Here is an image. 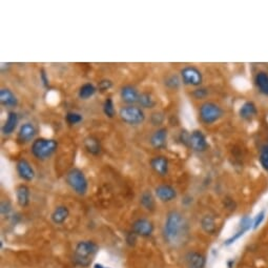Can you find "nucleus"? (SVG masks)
<instances>
[{
	"label": "nucleus",
	"mask_w": 268,
	"mask_h": 268,
	"mask_svg": "<svg viewBox=\"0 0 268 268\" xmlns=\"http://www.w3.org/2000/svg\"><path fill=\"white\" fill-rule=\"evenodd\" d=\"M137 237L135 234L132 233V231H130V233L127 234L126 236V242H127V244H129L130 246H133L136 244V241H137Z\"/></svg>",
	"instance_id": "4c0bfd02"
},
{
	"label": "nucleus",
	"mask_w": 268,
	"mask_h": 268,
	"mask_svg": "<svg viewBox=\"0 0 268 268\" xmlns=\"http://www.w3.org/2000/svg\"><path fill=\"white\" fill-rule=\"evenodd\" d=\"M83 146L85 151L93 156H99L102 152L100 140L95 136H88L83 140Z\"/></svg>",
	"instance_id": "a211bd4d"
},
{
	"label": "nucleus",
	"mask_w": 268,
	"mask_h": 268,
	"mask_svg": "<svg viewBox=\"0 0 268 268\" xmlns=\"http://www.w3.org/2000/svg\"><path fill=\"white\" fill-rule=\"evenodd\" d=\"M16 169H17L19 177L22 180L27 181V182H31L35 179V176H36L35 169L28 160L20 159L16 164Z\"/></svg>",
	"instance_id": "9b49d317"
},
{
	"label": "nucleus",
	"mask_w": 268,
	"mask_h": 268,
	"mask_svg": "<svg viewBox=\"0 0 268 268\" xmlns=\"http://www.w3.org/2000/svg\"><path fill=\"white\" fill-rule=\"evenodd\" d=\"M140 204L144 210L149 212H154L156 209V200L154 194L149 190L143 191L140 197Z\"/></svg>",
	"instance_id": "a878e982"
},
{
	"label": "nucleus",
	"mask_w": 268,
	"mask_h": 268,
	"mask_svg": "<svg viewBox=\"0 0 268 268\" xmlns=\"http://www.w3.org/2000/svg\"><path fill=\"white\" fill-rule=\"evenodd\" d=\"M119 116L124 123L128 125H139L145 121V113L143 109L136 105H125L120 108Z\"/></svg>",
	"instance_id": "423d86ee"
},
{
	"label": "nucleus",
	"mask_w": 268,
	"mask_h": 268,
	"mask_svg": "<svg viewBox=\"0 0 268 268\" xmlns=\"http://www.w3.org/2000/svg\"><path fill=\"white\" fill-rule=\"evenodd\" d=\"M70 217V210L65 205H59L53 211L51 215V220L56 225H61L66 222Z\"/></svg>",
	"instance_id": "6ab92c4d"
},
{
	"label": "nucleus",
	"mask_w": 268,
	"mask_h": 268,
	"mask_svg": "<svg viewBox=\"0 0 268 268\" xmlns=\"http://www.w3.org/2000/svg\"><path fill=\"white\" fill-rule=\"evenodd\" d=\"M155 230L154 223L146 218H139L131 224V231L141 238H150Z\"/></svg>",
	"instance_id": "6e6552de"
},
{
	"label": "nucleus",
	"mask_w": 268,
	"mask_h": 268,
	"mask_svg": "<svg viewBox=\"0 0 268 268\" xmlns=\"http://www.w3.org/2000/svg\"><path fill=\"white\" fill-rule=\"evenodd\" d=\"M200 226L207 235H214L217 230L216 219L212 215H204L200 220Z\"/></svg>",
	"instance_id": "393cba45"
},
{
	"label": "nucleus",
	"mask_w": 268,
	"mask_h": 268,
	"mask_svg": "<svg viewBox=\"0 0 268 268\" xmlns=\"http://www.w3.org/2000/svg\"><path fill=\"white\" fill-rule=\"evenodd\" d=\"M40 78H41V80L43 81V84L45 85V87H47V85H48V79L46 78V74H45V73H44V71H43V70L41 71Z\"/></svg>",
	"instance_id": "58836bf2"
},
{
	"label": "nucleus",
	"mask_w": 268,
	"mask_h": 268,
	"mask_svg": "<svg viewBox=\"0 0 268 268\" xmlns=\"http://www.w3.org/2000/svg\"><path fill=\"white\" fill-rule=\"evenodd\" d=\"M65 121L70 125H76L83 121V116L77 112H69L65 115Z\"/></svg>",
	"instance_id": "c756f323"
},
{
	"label": "nucleus",
	"mask_w": 268,
	"mask_h": 268,
	"mask_svg": "<svg viewBox=\"0 0 268 268\" xmlns=\"http://www.w3.org/2000/svg\"><path fill=\"white\" fill-rule=\"evenodd\" d=\"M150 164L157 175H159L161 177H164L167 175L168 168H169V162L165 156L160 155V156H156L152 158Z\"/></svg>",
	"instance_id": "ddd939ff"
},
{
	"label": "nucleus",
	"mask_w": 268,
	"mask_h": 268,
	"mask_svg": "<svg viewBox=\"0 0 268 268\" xmlns=\"http://www.w3.org/2000/svg\"><path fill=\"white\" fill-rule=\"evenodd\" d=\"M16 200L20 207L29 206L31 200V189L26 184H20L16 187Z\"/></svg>",
	"instance_id": "412c9836"
},
{
	"label": "nucleus",
	"mask_w": 268,
	"mask_h": 268,
	"mask_svg": "<svg viewBox=\"0 0 268 268\" xmlns=\"http://www.w3.org/2000/svg\"><path fill=\"white\" fill-rule=\"evenodd\" d=\"M258 115V108L252 101H246L239 108V116L244 120H251Z\"/></svg>",
	"instance_id": "b1692460"
},
{
	"label": "nucleus",
	"mask_w": 268,
	"mask_h": 268,
	"mask_svg": "<svg viewBox=\"0 0 268 268\" xmlns=\"http://www.w3.org/2000/svg\"><path fill=\"white\" fill-rule=\"evenodd\" d=\"M138 103L141 105L143 108H153L156 106L157 101L155 100L154 96L150 93H141L139 97Z\"/></svg>",
	"instance_id": "cd10ccee"
},
{
	"label": "nucleus",
	"mask_w": 268,
	"mask_h": 268,
	"mask_svg": "<svg viewBox=\"0 0 268 268\" xmlns=\"http://www.w3.org/2000/svg\"><path fill=\"white\" fill-rule=\"evenodd\" d=\"M98 249L99 247L96 242L92 240H82L77 243L73 260L79 267H90L93 263L95 255L98 252Z\"/></svg>",
	"instance_id": "f03ea898"
},
{
	"label": "nucleus",
	"mask_w": 268,
	"mask_h": 268,
	"mask_svg": "<svg viewBox=\"0 0 268 268\" xmlns=\"http://www.w3.org/2000/svg\"><path fill=\"white\" fill-rule=\"evenodd\" d=\"M0 103L6 107H15L18 105L17 96L8 88L0 90Z\"/></svg>",
	"instance_id": "4be33fe9"
},
{
	"label": "nucleus",
	"mask_w": 268,
	"mask_h": 268,
	"mask_svg": "<svg viewBox=\"0 0 268 268\" xmlns=\"http://www.w3.org/2000/svg\"><path fill=\"white\" fill-rule=\"evenodd\" d=\"M18 122H19L18 114L16 112H10L8 114L6 122L2 128V131H3L4 135L5 136L12 135V133L16 130V128L18 126Z\"/></svg>",
	"instance_id": "aec40b11"
},
{
	"label": "nucleus",
	"mask_w": 268,
	"mask_h": 268,
	"mask_svg": "<svg viewBox=\"0 0 268 268\" xmlns=\"http://www.w3.org/2000/svg\"><path fill=\"white\" fill-rule=\"evenodd\" d=\"M112 87H113V82L109 79H103V80H101L98 83V90L101 93H104V92H106L108 90H111Z\"/></svg>",
	"instance_id": "f704fd0d"
},
{
	"label": "nucleus",
	"mask_w": 268,
	"mask_h": 268,
	"mask_svg": "<svg viewBox=\"0 0 268 268\" xmlns=\"http://www.w3.org/2000/svg\"><path fill=\"white\" fill-rule=\"evenodd\" d=\"M162 236L164 242L172 247L183 246L189 237V224L185 216L178 212H169L165 218Z\"/></svg>",
	"instance_id": "f257e3e1"
},
{
	"label": "nucleus",
	"mask_w": 268,
	"mask_h": 268,
	"mask_svg": "<svg viewBox=\"0 0 268 268\" xmlns=\"http://www.w3.org/2000/svg\"><path fill=\"white\" fill-rule=\"evenodd\" d=\"M94 268H108V267H105L102 264H98V263H97V264L94 265Z\"/></svg>",
	"instance_id": "ea45409f"
},
{
	"label": "nucleus",
	"mask_w": 268,
	"mask_h": 268,
	"mask_svg": "<svg viewBox=\"0 0 268 268\" xmlns=\"http://www.w3.org/2000/svg\"><path fill=\"white\" fill-rule=\"evenodd\" d=\"M163 121H164V116L160 112H156L151 115V122L155 126L161 125L163 123Z\"/></svg>",
	"instance_id": "72a5a7b5"
},
{
	"label": "nucleus",
	"mask_w": 268,
	"mask_h": 268,
	"mask_svg": "<svg viewBox=\"0 0 268 268\" xmlns=\"http://www.w3.org/2000/svg\"><path fill=\"white\" fill-rule=\"evenodd\" d=\"M36 133H37V130H36V127L34 126V124L30 122L23 123L19 128L18 135H17V141L20 144H27L31 142L32 140H34Z\"/></svg>",
	"instance_id": "4468645a"
},
{
	"label": "nucleus",
	"mask_w": 268,
	"mask_h": 268,
	"mask_svg": "<svg viewBox=\"0 0 268 268\" xmlns=\"http://www.w3.org/2000/svg\"><path fill=\"white\" fill-rule=\"evenodd\" d=\"M259 161L261 166L268 172V144H264L261 146L259 153Z\"/></svg>",
	"instance_id": "7c9ffc66"
},
{
	"label": "nucleus",
	"mask_w": 268,
	"mask_h": 268,
	"mask_svg": "<svg viewBox=\"0 0 268 268\" xmlns=\"http://www.w3.org/2000/svg\"><path fill=\"white\" fill-rule=\"evenodd\" d=\"M265 216H266V211L265 210H262L261 212H259L257 214V216L254 217V219L252 220V229H257L261 226V224L263 223L264 219H265Z\"/></svg>",
	"instance_id": "2f4dec72"
},
{
	"label": "nucleus",
	"mask_w": 268,
	"mask_h": 268,
	"mask_svg": "<svg viewBox=\"0 0 268 268\" xmlns=\"http://www.w3.org/2000/svg\"><path fill=\"white\" fill-rule=\"evenodd\" d=\"M181 80L185 85L200 87L203 82V75L197 68L185 66L181 70Z\"/></svg>",
	"instance_id": "0eeeda50"
},
{
	"label": "nucleus",
	"mask_w": 268,
	"mask_h": 268,
	"mask_svg": "<svg viewBox=\"0 0 268 268\" xmlns=\"http://www.w3.org/2000/svg\"><path fill=\"white\" fill-rule=\"evenodd\" d=\"M252 228V220L245 216V217H243L241 219V222H240V226H239V229L237 230V233L234 234L233 236H231L230 238H228L226 241H225V245H231V244H234V243L239 240L241 237L244 236L245 233H247V231L249 229Z\"/></svg>",
	"instance_id": "2eb2a0df"
},
{
	"label": "nucleus",
	"mask_w": 268,
	"mask_h": 268,
	"mask_svg": "<svg viewBox=\"0 0 268 268\" xmlns=\"http://www.w3.org/2000/svg\"><path fill=\"white\" fill-rule=\"evenodd\" d=\"M207 94H209V92H207L206 89H203V88L194 90V92H193V96L196 97L197 99H203V98H205V97L207 96Z\"/></svg>",
	"instance_id": "e433bc0d"
},
{
	"label": "nucleus",
	"mask_w": 268,
	"mask_h": 268,
	"mask_svg": "<svg viewBox=\"0 0 268 268\" xmlns=\"http://www.w3.org/2000/svg\"><path fill=\"white\" fill-rule=\"evenodd\" d=\"M103 113L109 119L114 118L116 115L114 100H113V98H111V97H107L104 103H103Z\"/></svg>",
	"instance_id": "c85d7f7f"
},
{
	"label": "nucleus",
	"mask_w": 268,
	"mask_h": 268,
	"mask_svg": "<svg viewBox=\"0 0 268 268\" xmlns=\"http://www.w3.org/2000/svg\"><path fill=\"white\" fill-rule=\"evenodd\" d=\"M167 138H168V130L165 127L158 128L150 139V143L156 150H163L167 145Z\"/></svg>",
	"instance_id": "f8f14e48"
},
{
	"label": "nucleus",
	"mask_w": 268,
	"mask_h": 268,
	"mask_svg": "<svg viewBox=\"0 0 268 268\" xmlns=\"http://www.w3.org/2000/svg\"><path fill=\"white\" fill-rule=\"evenodd\" d=\"M254 85L260 94L268 97V73L264 71L258 72L254 76Z\"/></svg>",
	"instance_id": "5701e85b"
},
{
	"label": "nucleus",
	"mask_w": 268,
	"mask_h": 268,
	"mask_svg": "<svg viewBox=\"0 0 268 268\" xmlns=\"http://www.w3.org/2000/svg\"><path fill=\"white\" fill-rule=\"evenodd\" d=\"M155 194L159 201L163 203H169L177 198L178 192L176 188L172 185L161 184L155 188Z\"/></svg>",
	"instance_id": "9d476101"
},
{
	"label": "nucleus",
	"mask_w": 268,
	"mask_h": 268,
	"mask_svg": "<svg viewBox=\"0 0 268 268\" xmlns=\"http://www.w3.org/2000/svg\"><path fill=\"white\" fill-rule=\"evenodd\" d=\"M58 149V141L51 138H38L32 143L31 152L36 159L44 161L51 158Z\"/></svg>",
	"instance_id": "7ed1b4c3"
},
{
	"label": "nucleus",
	"mask_w": 268,
	"mask_h": 268,
	"mask_svg": "<svg viewBox=\"0 0 268 268\" xmlns=\"http://www.w3.org/2000/svg\"><path fill=\"white\" fill-rule=\"evenodd\" d=\"M12 212V205L9 201H3L2 202V215L8 216Z\"/></svg>",
	"instance_id": "c9c22d12"
},
{
	"label": "nucleus",
	"mask_w": 268,
	"mask_h": 268,
	"mask_svg": "<svg viewBox=\"0 0 268 268\" xmlns=\"http://www.w3.org/2000/svg\"><path fill=\"white\" fill-rule=\"evenodd\" d=\"M187 144L192 151L198 153H203L209 149V142L204 133L199 129H194L189 133Z\"/></svg>",
	"instance_id": "1a4fd4ad"
},
{
	"label": "nucleus",
	"mask_w": 268,
	"mask_h": 268,
	"mask_svg": "<svg viewBox=\"0 0 268 268\" xmlns=\"http://www.w3.org/2000/svg\"><path fill=\"white\" fill-rule=\"evenodd\" d=\"M65 182L71 189L79 196H84L88 192L89 181L84 173L79 168L75 167L70 169L65 176Z\"/></svg>",
	"instance_id": "20e7f679"
},
{
	"label": "nucleus",
	"mask_w": 268,
	"mask_h": 268,
	"mask_svg": "<svg viewBox=\"0 0 268 268\" xmlns=\"http://www.w3.org/2000/svg\"><path fill=\"white\" fill-rule=\"evenodd\" d=\"M222 107L212 101H206L199 108V117L204 124L211 125L218 122L223 117Z\"/></svg>",
	"instance_id": "39448f33"
},
{
	"label": "nucleus",
	"mask_w": 268,
	"mask_h": 268,
	"mask_svg": "<svg viewBox=\"0 0 268 268\" xmlns=\"http://www.w3.org/2000/svg\"><path fill=\"white\" fill-rule=\"evenodd\" d=\"M186 267L187 268H205L206 258L199 251H190L186 254Z\"/></svg>",
	"instance_id": "f3484780"
},
{
	"label": "nucleus",
	"mask_w": 268,
	"mask_h": 268,
	"mask_svg": "<svg viewBox=\"0 0 268 268\" xmlns=\"http://www.w3.org/2000/svg\"><path fill=\"white\" fill-rule=\"evenodd\" d=\"M181 80L179 79V77L177 75H172L166 78L165 80V85L169 89H178L179 85H180Z\"/></svg>",
	"instance_id": "473e14b6"
},
{
	"label": "nucleus",
	"mask_w": 268,
	"mask_h": 268,
	"mask_svg": "<svg viewBox=\"0 0 268 268\" xmlns=\"http://www.w3.org/2000/svg\"><path fill=\"white\" fill-rule=\"evenodd\" d=\"M121 99H122L125 103L128 105H133L135 103H138L140 94L138 90L132 87V85H124L120 91Z\"/></svg>",
	"instance_id": "dca6fc26"
},
{
	"label": "nucleus",
	"mask_w": 268,
	"mask_h": 268,
	"mask_svg": "<svg viewBox=\"0 0 268 268\" xmlns=\"http://www.w3.org/2000/svg\"><path fill=\"white\" fill-rule=\"evenodd\" d=\"M97 88L91 82H87L82 84L79 91H78V96L79 98L82 100H88L96 94Z\"/></svg>",
	"instance_id": "bb28decb"
}]
</instances>
